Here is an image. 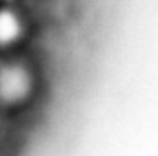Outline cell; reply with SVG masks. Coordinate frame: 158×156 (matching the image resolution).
<instances>
[{"label": "cell", "instance_id": "1", "mask_svg": "<svg viewBox=\"0 0 158 156\" xmlns=\"http://www.w3.org/2000/svg\"><path fill=\"white\" fill-rule=\"evenodd\" d=\"M19 33L18 19L9 12L0 14V43H10Z\"/></svg>", "mask_w": 158, "mask_h": 156}]
</instances>
